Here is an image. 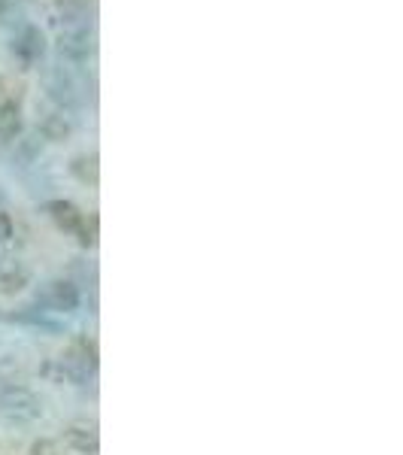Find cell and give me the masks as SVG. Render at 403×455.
<instances>
[{
    "instance_id": "6da1fadb",
    "label": "cell",
    "mask_w": 403,
    "mask_h": 455,
    "mask_svg": "<svg viewBox=\"0 0 403 455\" xmlns=\"http://www.w3.org/2000/svg\"><path fill=\"white\" fill-rule=\"evenodd\" d=\"M91 4L94 0H58V49L73 64H85L91 58Z\"/></svg>"
},
{
    "instance_id": "7a4b0ae2",
    "label": "cell",
    "mask_w": 403,
    "mask_h": 455,
    "mask_svg": "<svg viewBox=\"0 0 403 455\" xmlns=\"http://www.w3.org/2000/svg\"><path fill=\"white\" fill-rule=\"evenodd\" d=\"M46 92H49V98L61 107V113H64V109H79V107L88 104L85 76L79 70H73V68H64V64H58V68L49 70Z\"/></svg>"
},
{
    "instance_id": "3957f363",
    "label": "cell",
    "mask_w": 403,
    "mask_h": 455,
    "mask_svg": "<svg viewBox=\"0 0 403 455\" xmlns=\"http://www.w3.org/2000/svg\"><path fill=\"white\" fill-rule=\"evenodd\" d=\"M46 212L52 216V222L61 228V231L73 234L83 246H94V237H98V219L94 216H85V212L70 201H52L46 207Z\"/></svg>"
},
{
    "instance_id": "277c9868",
    "label": "cell",
    "mask_w": 403,
    "mask_h": 455,
    "mask_svg": "<svg viewBox=\"0 0 403 455\" xmlns=\"http://www.w3.org/2000/svg\"><path fill=\"white\" fill-rule=\"evenodd\" d=\"M61 371L70 383H79V386L88 383V379L94 377V371H98V347H94V340H88V337H76V340L64 349Z\"/></svg>"
},
{
    "instance_id": "5b68a950",
    "label": "cell",
    "mask_w": 403,
    "mask_h": 455,
    "mask_svg": "<svg viewBox=\"0 0 403 455\" xmlns=\"http://www.w3.org/2000/svg\"><path fill=\"white\" fill-rule=\"evenodd\" d=\"M0 413H4L6 419L31 422V419H36V416L43 413V407H40V401L28 392V388L6 386L4 392H0Z\"/></svg>"
},
{
    "instance_id": "8992f818",
    "label": "cell",
    "mask_w": 403,
    "mask_h": 455,
    "mask_svg": "<svg viewBox=\"0 0 403 455\" xmlns=\"http://www.w3.org/2000/svg\"><path fill=\"white\" fill-rule=\"evenodd\" d=\"M12 55L19 58L25 68H34L43 55H46V36L36 25H21L16 40H12Z\"/></svg>"
},
{
    "instance_id": "52a82bcc",
    "label": "cell",
    "mask_w": 403,
    "mask_h": 455,
    "mask_svg": "<svg viewBox=\"0 0 403 455\" xmlns=\"http://www.w3.org/2000/svg\"><path fill=\"white\" fill-rule=\"evenodd\" d=\"M36 304L52 313H70V310H76V304H79V291H76V285L67 280H55L36 295Z\"/></svg>"
},
{
    "instance_id": "ba28073f",
    "label": "cell",
    "mask_w": 403,
    "mask_h": 455,
    "mask_svg": "<svg viewBox=\"0 0 403 455\" xmlns=\"http://www.w3.org/2000/svg\"><path fill=\"white\" fill-rule=\"evenodd\" d=\"M67 446H70V450H76L79 455H98V446H100L98 428H94V425H88V422L70 425V428H67Z\"/></svg>"
},
{
    "instance_id": "9c48e42d",
    "label": "cell",
    "mask_w": 403,
    "mask_h": 455,
    "mask_svg": "<svg viewBox=\"0 0 403 455\" xmlns=\"http://www.w3.org/2000/svg\"><path fill=\"white\" fill-rule=\"evenodd\" d=\"M21 131V109L19 100H0V146L12 143Z\"/></svg>"
},
{
    "instance_id": "30bf717a",
    "label": "cell",
    "mask_w": 403,
    "mask_h": 455,
    "mask_svg": "<svg viewBox=\"0 0 403 455\" xmlns=\"http://www.w3.org/2000/svg\"><path fill=\"white\" fill-rule=\"evenodd\" d=\"M40 131H43V137H46V140H64V137L70 134V122L64 119V113H52V116H46V119H43Z\"/></svg>"
},
{
    "instance_id": "8fae6325",
    "label": "cell",
    "mask_w": 403,
    "mask_h": 455,
    "mask_svg": "<svg viewBox=\"0 0 403 455\" xmlns=\"http://www.w3.org/2000/svg\"><path fill=\"white\" fill-rule=\"evenodd\" d=\"M25 0H0V25L12 28V25H25Z\"/></svg>"
},
{
    "instance_id": "7c38bea8",
    "label": "cell",
    "mask_w": 403,
    "mask_h": 455,
    "mask_svg": "<svg viewBox=\"0 0 403 455\" xmlns=\"http://www.w3.org/2000/svg\"><path fill=\"white\" fill-rule=\"evenodd\" d=\"M73 173L79 176L83 182H98V156H79L73 158Z\"/></svg>"
},
{
    "instance_id": "4fadbf2b",
    "label": "cell",
    "mask_w": 403,
    "mask_h": 455,
    "mask_svg": "<svg viewBox=\"0 0 403 455\" xmlns=\"http://www.w3.org/2000/svg\"><path fill=\"white\" fill-rule=\"evenodd\" d=\"M0 280H4V285L6 289H21V283L28 280V270L25 267H16V270H4V274H0Z\"/></svg>"
},
{
    "instance_id": "5bb4252c",
    "label": "cell",
    "mask_w": 403,
    "mask_h": 455,
    "mask_svg": "<svg viewBox=\"0 0 403 455\" xmlns=\"http://www.w3.org/2000/svg\"><path fill=\"white\" fill-rule=\"evenodd\" d=\"M12 234H16V228H12V219L6 216V212H0V246L10 243Z\"/></svg>"
},
{
    "instance_id": "9a60e30c",
    "label": "cell",
    "mask_w": 403,
    "mask_h": 455,
    "mask_svg": "<svg viewBox=\"0 0 403 455\" xmlns=\"http://www.w3.org/2000/svg\"><path fill=\"white\" fill-rule=\"evenodd\" d=\"M31 455H64V452L58 450L52 440H36V443L31 446Z\"/></svg>"
},
{
    "instance_id": "2e32d148",
    "label": "cell",
    "mask_w": 403,
    "mask_h": 455,
    "mask_svg": "<svg viewBox=\"0 0 403 455\" xmlns=\"http://www.w3.org/2000/svg\"><path fill=\"white\" fill-rule=\"evenodd\" d=\"M0 207H4V195H0Z\"/></svg>"
},
{
    "instance_id": "e0dca14e",
    "label": "cell",
    "mask_w": 403,
    "mask_h": 455,
    "mask_svg": "<svg viewBox=\"0 0 403 455\" xmlns=\"http://www.w3.org/2000/svg\"><path fill=\"white\" fill-rule=\"evenodd\" d=\"M0 85H4V83H0Z\"/></svg>"
}]
</instances>
